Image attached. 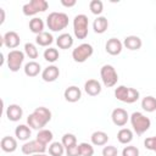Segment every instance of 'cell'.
Listing matches in <instances>:
<instances>
[{"mask_svg":"<svg viewBox=\"0 0 156 156\" xmlns=\"http://www.w3.org/2000/svg\"><path fill=\"white\" fill-rule=\"evenodd\" d=\"M111 119L113 122L115 126L117 127H123L127 124L128 119H129V116H128V112L124 110V108H121V107H117L112 111L111 113Z\"/></svg>","mask_w":156,"mask_h":156,"instance_id":"30bf717a","label":"cell"},{"mask_svg":"<svg viewBox=\"0 0 156 156\" xmlns=\"http://www.w3.org/2000/svg\"><path fill=\"white\" fill-rule=\"evenodd\" d=\"M33 113L41 121V123H43L44 126H46V124L51 121V111H50L49 108L44 107V106L37 107V108L33 111Z\"/></svg>","mask_w":156,"mask_h":156,"instance_id":"603a6c76","label":"cell"},{"mask_svg":"<svg viewBox=\"0 0 156 156\" xmlns=\"http://www.w3.org/2000/svg\"><path fill=\"white\" fill-rule=\"evenodd\" d=\"M24 61V52L21 50H11L7 54V67L11 72H18Z\"/></svg>","mask_w":156,"mask_h":156,"instance_id":"ba28073f","label":"cell"},{"mask_svg":"<svg viewBox=\"0 0 156 156\" xmlns=\"http://www.w3.org/2000/svg\"><path fill=\"white\" fill-rule=\"evenodd\" d=\"M66 154H67V156H80V152H79V144L73 145V146L66 149Z\"/></svg>","mask_w":156,"mask_h":156,"instance_id":"ab89813d","label":"cell"},{"mask_svg":"<svg viewBox=\"0 0 156 156\" xmlns=\"http://www.w3.org/2000/svg\"><path fill=\"white\" fill-rule=\"evenodd\" d=\"M58 57H60V54H58V50L57 49H55V48L45 49V51H44V58H45V61L54 63V62H56L58 60Z\"/></svg>","mask_w":156,"mask_h":156,"instance_id":"1f68e13d","label":"cell"},{"mask_svg":"<svg viewBox=\"0 0 156 156\" xmlns=\"http://www.w3.org/2000/svg\"><path fill=\"white\" fill-rule=\"evenodd\" d=\"M117 139L121 144H129L133 140V132L129 128H122L117 133Z\"/></svg>","mask_w":156,"mask_h":156,"instance_id":"4316f807","label":"cell"},{"mask_svg":"<svg viewBox=\"0 0 156 156\" xmlns=\"http://www.w3.org/2000/svg\"><path fill=\"white\" fill-rule=\"evenodd\" d=\"M22 152L24 155H35V154H44L46 151V145L40 143L39 140H30V141H27L22 145L21 147Z\"/></svg>","mask_w":156,"mask_h":156,"instance_id":"9c48e42d","label":"cell"},{"mask_svg":"<svg viewBox=\"0 0 156 156\" xmlns=\"http://www.w3.org/2000/svg\"><path fill=\"white\" fill-rule=\"evenodd\" d=\"M100 77L106 88H112L118 82V74L113 66L111 65H104L100 69Z\"/></svg>","mask_w":156,"mask_h":156,"instance_id":"5b68a950","label":"cell"},{"mask_svg":"<svg viewBox=\"0 0 156 156\" xmlns=\"http://www.w3.org/2000/svg\"><path fill=\"white\" fill-rule=\"evenodd\" d=\"M63 96H65L66 101H68V102H77L82 98V91L78 87L71 85V87L66 88V90L63 93Z\"/></svg>","mask_w":156,"mask_h":156,"instance_id":"9a60e30c","label":"cell"},{"mask_svg":"<svg viewBox=\"0 0 156 156\" xmlns=\"http://www.w3.org/2000/svg\"><path fill=\"white\" fill-rule=\"evenodd\" d=\"M20 43H21V38L15 30H9L2 37V44L9 49L16 50V48L20 45Z\"/></svg>","mask_w":156,"mask_h":156,"instance_id":"8fae6325","label":"cell"},{"mask_svg":"<svg viewBox=\"0 0 156 156\" xmlns=\"http://www.w3.org/2000/svg\"><path fill=\"white\" fill-rule=\"evenodd\" d=\"M144 145H145V147L147 150L154 151V149L156 146V136H149V138H146L144 140Z\"/></svg>","mask_w":156,"mask_h":156,"instance_id":"f35d334b","label":"cell"},{"mask_svg":"<svg viewBox=\"0 0 156 156\" xmlns=\"http://www.w3.org/2000/svg\"><path fill=\"white\" fill-rule=\"evenodd\" d=\"M63 152H65V146L62 145V143L54 141L50 144V146H49V155L50 156H62Z\"/></svg>","mask_w":156,"mask_h":156,"instance_id":"f546056e","label":"cell"},{"mask_svg":"<svg viewBox=\"0 0 156 156\" xmlns=\"http://www.w3.org/2000/svg\"><path fill=\"white\" fill-rule=\"evenodd\" d=\"M29 29L35 35L43 33L44 32V22H43V20L39 18V17H33L29 21Z\"/></svg>","mask_w":156,"mask_h":156,"instance_id":"d4e9b609","label":"cell"},{"mask_svg":"<svg viewBox=\"0 0 156 156\" xmlns=\"http://www.w3.org/2000/svg\"><path fill=\"white\" fill-rule=\"evenodd\" d=\"M141 45H143V41L138 35H128L123 40V46H126L128 50H132V51L139 50Z\"/></svg>","mask_w":156,"mask_h":156,"instance_id":"e0dca14e","label":"cell"},{"mask_svg":"<svg viewBox=\"0 0 156 156\" xmlns=\"http://www.w3.org/2000/svg\"><path fill=\"white\" fill-rule=\"evenodd\" d=\"M117 154H118V150L113 145H107V146H104L102 149V156H117Z\"/></svg>","mask_w":156,"mask_h":156,"instance_id":"74e56055","label":"cell"},{"mask_svg":"<svg viewBox=\"0 0 156 156\" xmlns=\"http://www.w3.org/2000/svg\"><path fill=\"white\" fill-rule=\"evenodd\" d=\"M24 54L29 58H32V61H34V58H38V56H39V51L33 43H26L24 44Z\"/></svg>","mask_w":156,"mask_h":156,"instance_id":"d6a6232c","label":"cell"},{"mask_svg":"<svg viewBox=\"0 0 156 156\" xmlns=\"http://www.w3.org/2000/svg\"><path fill=\"white\" fill-rule=\"evenodd\" d=\"M94 52V49L90 44L88 43H82L80 45H78L77 48L73 49L72 51V58L78 62V63H83L85 62Z\"/></svg>","mask_w":156,"mask_h":156,"instance_id":"52a82bcc","label":"cell"},{"mask_svg":"<svg viewBox=\"0 0 156 156\" xmlns=\"http://www.w3.org/2000/svg\"><path fill=\"white\" fill-rule=\"evenodd\" d=\"M61 143L65 146V149H68V147H71L73 145H77V138L72 133H66V134H63Z\"/></svg>","mask_w":156,"mask_h":156,"instance_id":"e575fe53","label":"cell"},{"mask_svg":"<svg viewBox=\"0 0 156 156\" xmlns=\"http://www.w3.org/2000/svg\"><path fill=\"white\" fill-rule=\"evenodd\" d=\"M23 69H24V74L27 77H37L41 71V66L37 61H29L24 65Z\"/></svg>","mask_w":156,"mask_h":156,"instance_id":"7402d4cb","label":"cell"},{"mask_svg":"<svg viewBox=\"0 0 156 156\" xmlns=\"http://www.w3.org/2000/svg\"><path fill=\"white\" fill-rule=\"evenodd\" d=\"M130 124L133 127V130L138 135H141L146 130H149V128L151 127V121L149 117L136 111V112H133L130 116Z\"/></svg>","mask_w":156,"mask_h":156,"instance_id":"7a4b0ae2","label":"cell"},{"mask_svg":"<svg viewBox=\"0 0 156 156\" xmlns=\"http://www.w3.org/2000/svg\"><path fill=\"white\" fill-rule=\"evenodd\" d=\"M27 123H28V126L32 128V129H37V130H40V129H44V124L41 123V121L32 112L28 117H27Z\"/></svg>","mask_w":156,"mask_h":156,"instance_id":"4dcf8cb0","label":"cell"},{"mask_svg":"<svg viewBox=\"0 0 156 156\" xmlns=\"http://www.w3.org/2000/svg\"><path fill=\"white\" fill-rule=\"evenodd\" d=\"M108 28V21L104 16H98L93 22V29L98 34H102Z\"/></svg>","mask_w":156,"mask_h":156,"instance_id":"d6986e66","label":"cell"},{"mask_svg":"<svg viewBox=\"0 0 156 156\" xmlns=\"http://www.w3.org/2000/svg\"><path fill=\"white\" fill-rule=\"evenodd\" d=\"M52 138H54L52 132L49 130V129H40L38 132V134H37V140H39L40 143H43L45 145H48L49 143H51L52 141Z\"/></svg>","mask_w":156,"mask_h":156,"instance_id":"f1b7e54d","label":"cell"},{"mask_svg":"<svg viewBox=\"0 0 156 156\" xmlns=\"http://www.w3.org/2000/svg\"><path fill=\"white\" fill-rule=\"evenodd\" d=\"M154 151H155V152H156V146H155V149H154Z\"/></svg>","mask_w":156,"mask_h":156,"instance_id":"ee69618b","label":"cell"},{"mask_svg":"<svg viewBox=\"0 0 156 156\" xmlns=\"http://www.w3.org/2000/svg\"><path fill=\"white\" fill-rule=\"evenodd\" d=\"M58 77H60V69H58V67L55 66V65L48 66V67L44 68L43 72H41V78H43V80H44V82H48V83L55 82Z\"/></svg>","mask_w":156,"mask_h":156,"instance_id":"4fadbf2b","label":"cell"},{"mask_svg":"<svg viewBox=\"0 0 156 156\" xmlns=\"http://www.w3.org/2000/svg\"><path fill=\"white\" fill-rule=\"evenodd\" d=\"M122 49H123V43L119 39H117V38H110L106 41L105 50H106L107 54H110L112 56L119 55L122 52Z\"/></svg>","mask_w":156,"mask_h":156,"instance_id":"7c38bea8","label":"cell"},{"mask_svg":"<svg viewBox=\"0 0 156 156\" xmlns=\"http://www.w3.org/2000/svg\"><path fill=\"white\" fill-rule=\"evenodd\" d=\"M84 90L90 96H96L101 93V84L96 79H88L84 83Z\"/></svg>","mask_w":156,"mask_h":156,"instance_id":"2e32d148","label":"cell"},{"mask_svg":"<svg viewBox=\"0 0 156 156\" xmlns=\"http://www.w3.org/2000/svg\"><path fill=\"white\" fill-rule=\"evenodd\" d=\"M32 134V130H30V127L29 126H26V124H20L16 127L15 129V135L18 140H22V141H26L29 139Z\"/></svg>","mask_w":156,"mask_h":156,"instance_id":"cb8c5ba5","label":"cell"},{"mask_svg":"<svg viewBox=\"0 0 156 156\" xmlns=\"http://www.w3.org/2000/svg\"><path fill=\"white\" fill-rule=\"evenodd\" d=\"M79 152H80V156H93L94 155V147L89 143H80L79 144Z\"/></svg>","mask_w":156,"mask_h":156,"instance_id":"d590c367","label":"cell"},{"mask_svg":"<svg viewBox=\"0 0 156 156\" xmlns=\"http://www.w3.org/2000/svg\"><path fill=\"white\" fill-rule=\"evenodd\" d=\"M0 146L4 152H13L17 149V140L13 136H4L0 141Z\"/></svg>","mask_w":156,"mask_h":156,"instance_id":"ac0fdd59","label":"cell"},{"mask_svg":"<svg viewBox=\"0 0 156 156\" xmlns=\"http://www.w3.org/2000/svg\"><path fill=\"white\" fill-rule=\"evenodd\" d=\"M56 44L60 49H69L73 45V38L69 33H62L56 38Z\"/></svg>","mask_w":156,"mask_h":156,"instance_id":"44dd1931","label":"cell"},{"mask_svg":"<svg viewBox=\"0 0 156 156\" xmlns=\"http://www.w3.org/2000/svg\"><path fill=\"white\" fill-rule=\"evenodd\" d=\"M52 41H54V37L49 32H43L35 37V43L39 46H49L52 44Z\"/></svg>","mask_w":156,"mask_h":156,"instance_id":"484cf974","label":"cell"},{"mask_svg":"<svg viewBox=\"0 0 156 156\" xmlns=\"http://www.w3.org/2000/svg\"><path fill=\"white\" fill-rule=\"evenodd\" d=\"M122 156H139V149L134 145L124 146L122 150Z\"/></svg>","mask_w":156,"mask_h":156,"instance_id":"8d00e7d4","label":"cell"},{"mask_svg":"<svg viewBox=\"0 0 156 156\" xmlns=\"http://www.w3.org/2000/svg\"><path fill=\"white\" fill-rule=\"evenodd\" d=\"M88 27H89V20L85 15L79 13L73 18V33L77 39H85L88 37Z\"/></svg>","mask_w":156,"mask_h":156,"instance_id":"277c9868","label":"cell"},{"mask_svg":"<svg viewBox=\"0 0 156 156\" xmlns=\"http://www.w3.org/2000/svg\"><path fill=\"white\" fill-rule=\"evenodd\" d=\"M89 9H90L91 13H94L96 16H100L104 11V4L100 0H91L89 2Z\"/></svg>","mask_w":156,"mask_h":156,"instance_id":"836d02e7","label":"cell"},{"mask_svg":"<svg viewBox=\"0 0 156 156\" xmlns=\"http://www.w3.org/2000/svg\"><path fill=\"white\" fill-rule=\"evenodd\" d=\"M30 156H48L45 154H35V155H30Z\"/></svg>","mask_w":156,"mask_h":156,"instance_id":"7bdbcfd3","label":"cell"},{"mask_svg":"<svg viewBox=\"0 0 156 156\" xmlns=\"http://www.w3.org/2000/svg\"><path fill=\"white\" fill-rule=\"evenodd\" d=\"M77 4L76 0H61V5L65 7H73Z\"/></svg>","mask_w":156,"mask_h":156,"instance_id":"60d3db41","label":"cell"},{"mask_svg":"<svg viewBox=\"0 0 156 156\" xmlns=\"http://www.w3.org/2000/svg\"><path fill=\"white\" fill-rule=\"evenodd\" d=\"M23 116V110L20 105L17 104H11L7 106L6 108V117L9 118V121H12V122H17L22 118Z\"/></svg>","mask_w":156,"mask_h":156,"instance_id":"5bb4252c","label":"cell"},{"mask_svg":"<svg viewBox=\"0 0 156 156\" xmlns=\"http://www.w3.org/2000/svg\"><path fill=\"white\" fill-rule=\"evenodd\" d=\"M115 96H116L117 100H119L122 102L133 104L139 99L140 94L134 88H128L126 85H119L115 89Z\"/></svg>","mask_w":156,"mask_h":156,"instance_id":"3957f363","label":"cell"},{"mask_svg":"<svg viewBox=\"0 0 156 156\" xmlns=\"http://www.w3.org/2000/svg\"><path fill=\"white\" fill-rule=\"evenodd\" d=\"M141 107L146 112H154V111H156V98H154L151 95L145 96L141 100Z\"/></svg>","mask_w":156,"mask_h":156,"instance_id":"83f0119b","label":"cell"},{"mask_svg":"<svg viewBox=\"0 0 156 156\" xmlns=\"http://www.w3.org/2000/svg\"><path fill=\"white\" fill-rule=\"evenodd\" d=\"M0 13H1V20H0V24H2V23H4V21H5V10H4V9H0Z\"/></svg>","mask_w":156,"mask_h":156,"instance_id":"b9f144b4","label":"cell"},{"mask_svg":"<svg viewBox=\"0 0 156 156\" xmlns=\"http://www.w3.org/2000/svg\"><path fill=\"white\" fill-rule=\"evenodd\" d=\"M68 16L65 12H51L46 17V24L51 32L63 30L68 26Z\"/></svg>","mask_w":156,"mask_h":156,"instance_id":"6da1fadb","label":"cell"},{"mask_svg":"<svg viewBox=\"0 0 156 156\" xmlns=\"http://www.w3.org/2000/svg\"><path fill=\"white\" fill-rule=\"evenodd\" d=\"M49 7V4L46 0H32L23 5L22 12L24 16H34L39 12L46 11Z\"/></svg>","mask_w":156,"mask_h":156,"instance_id":"8992f818","label":"cell"},{"mask_svg":"<svg viewBox=\"0 0 156 156\" xmlns=\"http://www.w3.org/2000/svg\"><path fill=\"white\" fill-rule=\"evenodd\" d=\"M90 140H91V144L95 146H104L108 141V135L102 130H96L91 134Z\"/></svg>","mask_w":156,"mask_h":156,"instance_id":"ffe728a7","label":"cell"}]
</instances>
